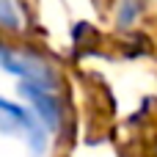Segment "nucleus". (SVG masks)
<instances>
[{
  "mask_svg": "<svg viewBox=\"0 0 157 157\" xmlns=\"http://www.w3.org/2000/svg\"><path fill=\"white\" fill-rule=\"evenodd\" d=\"M19 94L30 102L33 116L39 119L41 127H47L52 132L61 130V124H63V105H61L58 94L50 86L33 83V80H19Z\"/></svg>",
  "mask_w": 157,
  "mask_h": 157,
  "instance_id": "2",
  "label": "nucleus"
},
{
  "mask_svg": "<svg viewBox=\"0 0 157 157\" xmlns=\"http://www.w3.org/2000/svg\"><path fill=\"white\" fill-rule=\"evenodd\" d=\"M0 132L25 135V141L33 146V152H41L47 146V138H44V130H41L39 119L28 108L17 105V102H8L3 97H0Z\"/></svg>",
  "mask_w": 157,
  "mask_h": 157,
  "instance_id": "1",
  "label": "nucleus"
},
{
  "mask_svg": "<svg viewBox=\"0 0 157 157\" xmlns=\"http://www.w3.org/2000/svg\"><path fill=\"white\" fill-rule=\"evenodd\" d=\"M19 25H22L19 3H17V0H0V28L19 30Z\"/></svg>",
  "mask_w": 157,
  "mask_h": 157,
  "instance_id": "3",
  "label": "nucleus"
}]
</instances>
